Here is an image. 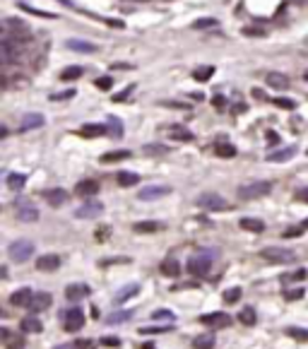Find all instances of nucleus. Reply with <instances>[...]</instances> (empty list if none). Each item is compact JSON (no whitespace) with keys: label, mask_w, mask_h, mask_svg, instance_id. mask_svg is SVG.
Wrapping results in <instances>:
<instances>
[{"label":"nucleus","mask_w":308,"mask_h":349,"mask_svg":"<svg viewBox=\"0 0 308 349\" xmlns=\"http://www.w3.org/2000/svg\"><path fill=\"white\" fill-rule=\"evenodd\" d=\"M260 258H265L268 263H275V265H287V263L296 260V253L289 248H282V246H270V248L260 251Z\"/></svg>","instance_id":"nucleus-1"},{"label":"nucleus","mask_w":308,"mask_h":349,"mask_svg":"<svg viewBox=\"0 0 308 349\" xmlns=\"http://www.w3.org/2000/svg\"><path fill=\"white\" fill-rule=\"evenodd\" d=\"M270 190H272L270 181H253V183H246L239 188V198L241 200H258V198H265Z\"/></svg>","instance_id":"nucleus-2"},{"label":"nucleus","mask_w":308,"mask_h":349,"mask_svg":"<svg viewBox=\"0 0 308 349\" xmlns=\"http://www.w3.org/2000/svg\"><path fill=\"white\" fill-rule=\"evenodd\" d=\"M7 255L12 258L14 263H27L29 258L34 255V243H31V241H24V239H19V241L10 243V248H7Z\"/></svg>","instance_id":"nucleus-3"},{"label":"nucleus","mask_w":308,"mask_h":349,"mask_svg":"<svg viewBox=\"0 0 308 349\" xmlns=\"http://www.w3.org/2000/svg\"><path fill=\"white\" fill-rule=\"evenodd\" d=\"M198 205L202 210H210V212H224V210H229V202L222 195H217V193H202L198 198Z\"/></svg>","instance_id":"nucleus-4"},{"label":"nucleus","mask_w":308,"mask_h":349,"mask_svg":"<svg viewBox=\"0 0 308 349\" xmlns=\"http://www.w3.org/2000/svg\"><path fill=\"white\" fill-rule=\"evenodd\" d=\"M210 268H212V260L205 258V255H195V258L188 260V272H190L193 277H205V275L210 272Z\"/></svg>","instance_id":"nucleus-5"},{"label":"nucleus","mask_w":308,"mask_h":349,"mask_svg":"<svg viewBox=\"0 0 308 349\" xmlns=\"http://www.w3.org/2000/svg\"><path fill=\"white\" fill-rule=\"evenodd\" d=\"M200 323L210 325L212 330H219V328H229V325H231V316L222 313V311H217V313H205V316H200Z\"/></svg>","instance_id":"nucleus-6"},{"label":"nucleus","mask_w":308,"mask_h":349,"mask_svg":"<svg viewBox=\"0 0 308 349\" xmlns=\"http://www.w3.org/2000/svg\"><path fill=\"white\" fill-rule=\"evenodd\" d=\"M63 328H65L67 333H77L84 328V316H82V311H67L65 316H63Z\"/></svg>","instance_id":"nucleus-7"},{"label":"nucleus","mask_w":308,"mask_h":349,"mask_svg":"<svg viewBox=\"0 0 308 349\" xmlns=\"http://www.w3.org/2000/svg\"><path fill=\"white\" fill-rule=\"evenodd\" d=\"M17 219L19 222H39V210L27 200L17 202Z\"/></svg>","instance_id":"nucleus-8"},{"label":"nucleus","mask_w":308,"mask_h":349,"mask_svg":"<svg viewBox=\"0 0 308 349\" xmlns=\"http://www.w3.org/2000/svg\"><path fill=\"white\" fill-rule=\"evenodd\" d=\"M104 212V205L101 202H84L82 207L75 210V217H80V219H94V217H99Z\"/></svg>","instance_id":"nucleus-9"},{"label":"nucleus","mask_w":308,"mask_h":349,"mask_svg":"<svg viewBox=\"0 0 308 349\" xmlns=\"http://www.w3.org/2000/svg\"><path fill=\"white\" fill-rule=\"evenodd\" d=\"M169 193H171L169 186H147V188H142L137 193V198L140 200H159V198L169 195Z\"/></svg>","instance_id":"nucleus-10"},{"label":"nucleus","mask_w":308,"mask_h":349,"mask_svg":"<svg viewBox=\"0 0 308 349\" xmlns=\"http://www.w3.org/2000/svg\"><path fill=\"white\" fill-rule=\"evenodd\" d=\"M60 268V258L53 253H46V255H39L36 258V270L41 272H53V270Z\"/></svg>","instance_id":"nucleus-11"},{"label":"nucleus","mask_w":308,"mask_h":349,"mask_svg":"<svg viewBox=\"0 0 308 349\" xmlns=\"http://www.w3.org/2000/svg\"><path fill=\"white\" fill-rule=\"evenodd\" d=\"M41 195H43V200L48 202L51 207H60V205H65V200H67V193L63 188H48V190H43Z\"/></svg>","instance_id":"nucleus-12"},{"label":"nucleus","mask_w":308,"mask_h":349,"mask_svg":"<svg viewBox=\"0 0 308 349\" xmlns=\"http://www.w3.org/2000/svg\"><path fill=\"white\" fill-rule=\"evenodd\" d=\"M265 82H268L272 89H277V92H282V89H289V77L284 75V72H268L265 75Z\"/></svg>","instance_id":"nucleus-13"},{"label":"nucleus","mask_w":308,"mask_h":349,"mask_svg":"<svg viewBox=\"0 0 308 349\" xmlns=\"http://www.w3.org/2000/svg\"><path fill=\"white\" fill-rule=\"evenodd\" d=\"M135 294H140V284H128V287L118 289V292L113 294V306H121V304H125V301H128V299H133Z\"/></svg>","instance_id":"nucleus-14"},{"label":"nucleus","mask_w":308,"mask_h":349,"mask_svg":"<svg viewBox=\"0 0 308 349\" xmlns=\"http://www.w3.org/2000/svg\"><path fill=\"white\" fill-rule=\"evenodd\" d=\"M0 340H2V345L7 349H22L24 347V340L19 335H12L7 328H0Z\"/></svg>","instance_id":"nucleus-15"},{"label":"nucleus","mask_w":308,"mask_h":349,"mask_svg":"<svg viewBox=\"0 0 308 349\" xmlns=\"http://www.w3.org/2000/svg\"><path fill=\"white\" fill-rule=\"evenodd\" d=\"M41 125H43V116L41 113H27L19 121V130L27 133V130H34V128H41Z\"/></svg>","instance_id":"nucleus-16"},{"label":"nucleus","mask_w":308,"mask_h":349,"mask_svg":"<svg viewBox=\"0 0 308 349\" xmlns=\"http://www.w3.org/2000/svg\"><path fill=\"white\" fill-rule=\"evenodd\" d=\"M31 299H34V292L31 289H17V292H12V296H10V304L12 306H29L31 304Z\"/></svg>","instance_id":"nucleus-17"},{"label":"nucleus","mask_w":308,"mask_h":349,"mask_svg":"<svg viewBox=\"0 0 308 349\" xmlns=\"http://www.w3.org/2000/svg\"><path fill=\"white\" fill-rule=\"evenodd\" d=\"M51 294H46V292H39V294H34V299H31V304H29V309L34 311V313H41V311H46L48 306H51Z\"/></svg>","instance_id":"nucleus-18"},{"label":"nucleus","mask_w":308,"mask_h":349,"mask_svg":"<svg viewBox=\"0 0 308 349\" xmlns=\"http://www.w3.org/2000/svg\"><path fill=\"white\" fill-rule=\"evenodd\" d=\"M65 296L70 299V301L84 299V296H89V287H84V284H67V287H65Z\"/></svg>","instance_id":"nucleus-19"},{"label":"nucleus","mask_w":308,"mask_h":349,"mask_svg":"<svg viewBox=\"0 0 308 349\" xmlns=\"http://www.w3.org/2000/svg\"><path fill=\"white\" fill-rule=\"evenodd\" d=\"M75 193L82 195V198L96 195V193H99V183H96V181H80V183L75 186Z\"/></svg>","instance_id":"nucleus-20"},{"label":"nucleus","mask_w":308,"mask_h":349,"mask_svg":"<svg viewBox=\"0 0 308 349\" xmlns=\"http://www.w3.org/2000/svg\"><path fill=\"white\" fill-rule=\"evenodd\" d=\"M19 328H22V333H41L43 330V325L36 316H24L22 323H19Z\"/></svg>","instance_id":"nucleus-21"},{"label":"nucleus","mask_w":308,"mask_h":349,"mask_svg":"<svg viewBox=\"0 0 308 349\" xmlns=\"http://www.w3.org/2000/svg\"><path fill=\"white\" fill-rule=\"evenodd\" d=\"M67 48L70 51H80V53H96V46L89 43V41H82V39H70L67 41Z\"/></svg>","instance_id":"nucleus-22"},{"label":"nucleus","mask_w":308,"mask_h":349,"mask_svg":"<svg viewBox=\"0 0 308 349\" xmlns=\"http://www.w3.org/2000/svg\"><path fill=\"white\" fill-rule=\"evenodd\" d=\"M239 224H241V229H246V231H253V234L265 231V222H263V219H255V217H243Z\"/></svg>","instance_id":"nucleus-23"},{"label":"nucleus","mask_w":308,"mask_h":349,"mask_svg":"<svg viewBox=\"0 0 308 349\" xmlns=\"http://www.w3.org/2000/svg\"><path fill=\"white\" fill-rule=\"evenodd\" d=\"M106 133V125H99V123H87L80 128V135L82 137H99V135Z\"/></svg>","instance_id":"nucleus-24"},{"label":"nucleus","mask_w":308,"mask_h":349,"mask_svg":"<svg viewBox=\"0 0 308 349\" xmlns=\"http://www.w3.org/2000/svg\"><path fill=\"white\" fill-rule=\"evenodd\" d=\"M161 272H164L166 277H178V275H181V265H178V260L166 258V260L161 263Z\"/></svg>","instance_id":"nucleus-25"},{"label":"nucleus","mask_w":308,"mask_h":349,"mask_svg":"<svg viewBox=\"0 0 308 349\" xmlns=\"http://www.w3.org/2000/svg\"><path fill=\"white\" fill-rule=\"evenodd\" d=\"M215 335H198L193 340V349H215Z\"/></svg>","instance_id":"nucleus-26"},{"label":"nucleus","mask_w":308,"mask_h":349,"mask_svg":"<svg viewBox=\"0 0 308 349\" xmlns=\"http://www.w3.org/2000/svg\"><path fill=\"white\" fill-rule=\"evenodd\" d=\"M123 159H130V152L128 149H116V152H106L101 161L104 164H113V161H123Z\"/></svg>","instance_id":"nucleus-27"},{"label":"nucleus","mask_w":308,"mask_h":349,"mask_svg":"<svg viewBox=\"0 0 308 349\" xmlns=\"http://www.w3.org/2000/svg\"><path fill=\"white\" fill-rule=\"evenodd\" d=\"M169 135H171L174 140H178V142H190V140H193V133L186 130L183 125H174V128L169 130Z\"/></svg>","instance_id":"nucleus-28"},{"label":"nucleus","mask_w":308,"mask_h":349,"mask_svg":"<svg viewBox=\"0 0 308 349\" xmlns=\"http://www.w3.org/2000/svg\"><path fill=\"white\" fill-rule=\"evenodd\" d=\"M294 154H296V147H284V149H280V152L268 154V161H287V159H292Z\"/></svg>","instance_id":"nucleus-29"},{"label":"nucleus","mask_w":308,"mask_h":349,"mask_svg":"<svg viewBox=\"0 0 308 349\" xmlns=\"http://www.w3.org/2000/svg\"><path fill=\"white\" fill-rule=\"evenodd\" d=\"M24 183H27V176H22V174H10L7 176V188L10 190H22L24 188Z\"/></svg>","instance_id":"nucleus-30"},{"label":"nucleus","mask_w":308,"mask_h":349,"mask_svg":"<svg viewBox=\"0 0 308 349\" xmlns=\"http://www.w3.org/2000/svg\"><path fill=\"white\" fill-rule=\"evenodd\" d=\"M137 181H140L137 174H130V171H121V174H118V186H123V188H130Z\"/></svg>","instance_id":"nucleus-31"},{"label":"nucleus","mask_w":308,"mask_h":349,"mask_svg":"<svg viewBox=\"0 0 308 349\" xmlns=\"http://www.w3.org/2000/svg\"><path fill=\"white\" fill-rule=\"evenodd\" d=\"M130 316H133L130 311H116L113 316H108V318H106V323H108V325H121V323L130 321Z\"/></svg>","instance_id":"nucleus-32"},{"label":"nucleus","mask_w":308,"mask_h":349,"mask_svg":"<svg viewBox=\"0 0 308 349\" xmlns=\"http://www.w3.org/2000/svg\"><path fill=\"white\" fill-rule=\"evenodd\" d=\"M174 328V323H166V325H152V328H140V335H157V333H169Z\"/></svg>","instance_id":"nucleus-33"},{"label":"nucleus","mask_w":308,"mask_h":349,"mask_svg":"<svg viewBox=\"0 0 308 349\" xmlns=\"http://www.w3.org/2000/svg\"><path fill=\"white\" fill-rule=\"evenodd\" d=\"M161 224L157 222H137L135 224V231H140V234H152V231H159Z\"/></svg>","instance_id":"nucleus-34"},{"label":"nucleus","mask_w":308,"mask_h":349,"mask_svg":"<svg viewBox=\"0 0 308 349\" xmlns=\"http://www.w3.org/2000/svg\"><path fill=\"white\" fill-rule=\"evenodd\" d=\"M77 77H82V67H77V65H70L60 72V80L70 82V80H77Z\"/></svg>","instance_id":"nucleus-35"},{"label":"nucleus","mask_w":308,"mask_h":349,"mask_svg":"<svg viewBox=\"0 0 308 349\" xmlns=\"http://www.w3.org/2000/svg\"><path fill=\"white\" fill-rule=\"evenodd\" d=\"M287 335L294 337V340H299V342H308V330H304V328H296V325L287 328Z\"/></svg>","instance_id":"nucleus-36"},{"label":"nucleus","mask_w":308,"mask_h":349,"mask_svg":"<svg viewBox=\"0 0 308 349\" xmlns=\"http://www.w3.org/2000/svg\"><path fill=\"white\" fill-rule=\"evenodd\" d=\"M215 152L219 154V157L229 159V157H234V154H236V147H234V145H227V142H219V145L215 147Z\"/></svg>","instance_id":"nucleus-37"},{"label":"nucleus","mask_w":308,"mask_h":349,"mask_svg":"<svg viewBox=\"0 0 308 349\" xmlns=\"http://www.w3.org/2000/svg\"><path fill=\"white\" fill-rule=\"evenodd\" d=\"M215 75V67H210V65H202L195 70V80L198 82H205V80H210Z\"/></svg>","instance_id":"nucleus-38"},{"label":"nucleus","mask_w":308,"mask_h":349,"mask_svg":"<svg viewBox=\"0 0 308 349\" xmlns=\"http://www.w3.org/2000/svg\"><path fill=\"white\" fill-rule=\"evenodd\" d=\"M239 321H241L243 325H255V311L253 309H243L241 313H239Z\"/></svg>","instance_id":"nucleus-39"},{"label":"nucleus","mask_w":308,"mask_h":349,"mask_svg":"<svg viewBox=\"0 0 308 349\" xmlns=\"http://www.w3.org/2000/svg\"><path fill=\"white\" fill-rule=\"evenodd\" d=\"M239 299H241V289H239V287H231V289L224 292V301H227V304H236Z\"/></svg>","instance_id":"nucleus-40"},{"label":"nucleus","mask_w":308,"mask_h":349,"mask_svg":"<svg viewBox=\"0 0 308 349\" xmlns=\"http://www.w3.org/2000/svg\"><path fill=\"white\" fill-rule=\"evenodd\" d=\"M152 321H169V323H174V313H171V311H166V309H159V311H154V313H152Z\"/></svg>","instance_id":"nucleus-41"},{"label":"nucleus","mask_w":308,"mask_h":349,"mask_svg":"<svg viewBox=\"0 0 308 349\" xmlns=\"http://www.w3.org/2000/svg\"><path fill=\"white\" fill-rule=\"evenodd\" d=\"M306 277V270H296L292 275H284V282H301Z\"/></svg>","instance_id":"nucleus-42"},{"label":"nucleus","mask_w":308,"mask_h":349,"mask_svg":"<svg viewBox=\"0 0 308 349\" xmlns=\"http://www.w3.org/2000/svg\"><path fill=\"white\" fill-rule=\"evenodd\" d=\"M301 296H304V289H287V292H284V299H287V301H299Z\"/></svg>","instance_id":"nucleus-43"},{"label":"nucleus","mask_w":308,"mask_h":349,"mask_svg":"<svg viewBox=\"0 0 308 349\" xmlns=\"http://www.w3.org/2000/svg\"><path fill=\"white\" fill-rule=\"evenodd\" d=\"M272 104H275V106H280V108H289V111L296 108V101H292V99H275Z\"/></svg>","instance_id":"nucleus-44"},{"label":"nucleus","mask_w":308,"mask_h":349,"mask_svg":"<svg viewBox=\"0 0 308 349\" xmlns=\"http://www.w3.org/2000/svg\"><path fill=\"white\" fill-rule=\"evenodd\" d=\"M22 10L24 12H29V14H39V17H46V19H53L55 14H51V12H41V10H34V7H29V5H22Z\"/></svg>","instance_id":"nucleus-45"},{"label":"nucleus","mask_w":308,"mask_h":349,"mask_svg":"<svg viewBox=\"0 0 308 349\" xmlns=\"http://www.w3.org/2000/svg\"><path fill=\"white\" fill-rule=\"evenodd\" d=\"M75 347L77 349H96V342H94V340H77Z\"/></svg>","instance_id":"nucleus-46"},{"label":"nucleus","mask_w":308,"mask_h":349,"mask_svg":"<svg viewBox=\"0 0 308 349\" xmlns=\"http://www.w3.org/2000/svg\"><path fill=\"white\" fill-rule=\"evenodd\" d=\"M94 84H96L99 89H104V92H106V89H111V84H113V82H111V77H99Z\"/></svg>","instance_id":"nucleus-47"},{"label":"nucleus","mask_w":308,"mask_h":349,"mask_svg":"<svg viewBox=\"0 0 308 349\" xmlns=\"http://www.w3.org/2000/svg\"><path fill=\"white\" fill-rule=\"evenodd\" d=\"M145 152L147 154H166V147H161V145H147Z\"/></svg>","instance_id":"nucleus-48"},{"label":"nucleus","mask_w":308,"mask_h":349,"mask_svg":"<svg viewBox=\"0 0 308 349\" xmlns=\"http://www.w3.org/2000/svg\"><path fill=\"white\" fill-rule=\"evenodd\" d=\"M215 24H217V19H198L193 27H195V29H205V27H215Z\"/></svg>","instance_id":"nucleus-49"},{"label":"nucleus","mask_w":308,"mask_h":349,"mask_svg":"<svg viewBox=\"0 0 308 349\" xmlns=\"http://www.w3.org/2000/svg\"><path fill=\"white\" fill-rule=\"evenodd\" d=\"M101 345H106V347H121V340L118 337H104Z\"/></svg>","instance_id":"nucleus-50"},{"label":"nucleus","mask_w":308,"mask_h":349,"mask_svg":"<svg viewBox=\"0 0 308 349\" xmlns=\"http://www.w3.org/2000/svg\"><path fill=\"white\" fill-rule=\"evenodd\" d=\"M296 200L308 202V188H301V190H299V193H296Z\"/></svg>","instance_id":"nucleus-51"},{"label":"nucleus","mask_w":308,"mask_h":349,"mask_svg":"<svg viewBox=\"0 0 308 349\" xmlns=\"http://www.w3.org/2000/svg\"><path fill=\"white\" fill-rule=\"evenodd\" d=\"M243 34H246V36H263V31H260V29H243Z\"/></svg>","instance_id":"nucleus-52"},{"label":"nucleus","mask_w":308,"mask_h":349,"mask_svg":"<svg viewBox=\"0 0 308 349\" xmlns=\"http://www.w3.org/2000/svg\"><path fill=\"white\" fill-rule=\"evenodd\" d=\"M111 263H130V258H111V260H101V265H111Z\"/></svg>","instance_id":"nucleus-53"},{"label":"nucleus","mask_w":308,"mask_h":349,"mask_svg":"<svg viewBox=\"0 0 308 349\" xmlns=\"http://www.w3.org/2000/svg\"><path fill=\"white\" fill-rule=\"evenodd\" d=\"M299 234H301V229H299V227L287 229V231H284V239H289V236H299Z\"/></svg>","instance_id":"nucleus-54"},{"label":"nucleus","mask_w":308,"mask_h":349,"mask_svg":"<svg viewBox=\"0 0 308 349\" xmlns=\"http://www.w3.org/2000/svg\"><path fill=\"white\" fill-rule=\"evenodd\" d=\"M268 140H270V145H277V140H280V137H277L275 133H270V135H268Z\"/></svg>","instance_id":"nucleus-55"},{"label":"nucleus","mask_w":308,"mask_h":349,"mask_svg":"<svg viewBox=\"0 0 308 349\" xmlns=\"http://www.w3.org/2000/svg\"><path fill=\"white\" fill-rule=\"evenodd\" d=\"M0 277H2V280H7V265H2V268H0Z\"/></svg>","instance_id":"nucleus-56"},{"label":"nucleus","mask_w":308,"mask_h":349,"mask_svg":"<svg viewBox=\"0 0 308 349\" xmlns=\"http://www.w3.org/2000/svg\"><path fill=\"white\" fill-rule=\"evenodd\" d=\"M55 349H77L75 345H60V347H55Z\"/></svg>","instance_id":"nucleus-57"},{"label":"nucleus","mask_w":308,"mask_h":349,"mask_svg":"<svg viewBox=\"0 0 308 349\" xmlns=\"http://www.w3.org/2000/svg\"><path fill=\"white\" fill-rule=\"evenodd\" d=\"M142 349H154V345H152V342H145V345H142Z\"/></svg>","instance_id":"nucleus-58"},{"label":"nucleus","mask_w":308,"mask_h":349,"mask_svg":"<svg viewBox=\"0 0 308 349\" xmlns=\"http://www.w3.org/2000/svg\"><path fill=\"white\" fill-rule=\"evenodd\" d=\"M58 2H63V5H67V7H72V2H70V0H58Z\"/></svg>","instance_id":"nucleus-59"},{"label":"nucleus","mask_w":308,"mask_h":349,"mask_svg":"<svg viewBox=\"0 0 308 349\" xmlns=\"http://www.w3.org/2000/svg\"><path fill=\"white\" fill-rule=\"evenodd\" d=\"M304 80H306V82H308V70H306V72H304Z\"/></svg>","instance_id":"nucleus-60"},{"label":"nucleus","mask_w":308,"mask_h":349,"mask_svg":"<svg viewBox=\"0 0 308 349\" xmlns=\"http://www.w3.org/2000/svg\"><path fill=\"white\" fill-rule=\"evenodd\" d=\"M304 227H306V229H308V219H306V222H304Z\"/></svg>","instance_id":"nucleus-61"}]
</instances>
